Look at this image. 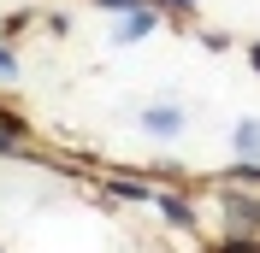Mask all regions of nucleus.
Wrapping results in <instances>:
<instances>
[{
    "instance_id": "obj_4",
    "label": "nucleus",
    "mask_w": 260,
    "mask_h": 253,
    "mask_svg": "<svg viewBox=\"0 0 260 253\" xmlns=\"http://www.w3.org/2000/svg\"><path fill=\"white\" fill-rule=\"evenodd\" d=\"M225 212H231V224H260V206H248V200H231Z\"/></svg>"
},
{
    "instance_id": "obj_1",
    "label": "nucleus",
    "mask_w": 260,
    "mask_h": 253,
    "mask_svg": "<svg viewBox=\"0 0 260 253\" xmlns=\"http://www.w3.org/2000/svg\"><path fill=\"white\" fill-rule=\"evenodd\" d=\"M142 130L148 136H178L183 130V106H148L142 112Z\"/></svg>"
},
{
    "instance_id": "obj_2",
    "label": "nucleus",
    "mask_w": 260,
    "mask_h": 253,
    "mask_svg": "<svg viewBox=\"0 0 260 253\" xmlns=\"http://www.w3.org/2000/svg\"><path fill=\"white\" fill-rule=\"evenodd\" d=\"M231 147H237V159H260V124H254V118H243V124H237Z\"/></svg>"
},
{
    "instance_id": "obj_5",
    "label": "nucleus",
    "mask_w": 260,
    "mask_h": 253,
    "mask_svg": "<svg viewBox=\"0 0 260 253\" xmlns=\"http://www.w3.org/2000/svg\"><path fill=\"white\" fill-rule=\"evenodd\" d=\"M154 200H160V212H166V218H172V224H189V206H178V200H166V194H154Z\"/></svg>"
},
{
    "instance_id": "obj_7",
    "label": "nucleus",
    "mask_w": 260,
    "mask_h": 253,
    "mask_svg": "<svg viewBox=\"0 0 260 253\" xmlns=\"http://www.w3.org/2000/svg\"><path fill=\"white\" fill-rule=\"evenodd\" d=\"M6 147H12V130H0V153H6Z\"/></svg>"
},
{
    "instance_id": "obj_8",
    "label": "nucleus",
    "mask_w": 260,
    "mask_h": 253,
    "mask_svg": "<svg viewBox=\"0 0 260 253\" xmlns=\"http://www.w3.org/2000/svg\"><path fill=\"white\" fill-rule=\"evenodd\" d=\"M172 6H189V0H172Z\"/></svg>"
},
{
    "instance_id": "obj_9",
    "label": "nucleus",
    "mask_w": 260,
    "mask_h": 253,
    "mask_svg": "<svg viewBox=\"0 0 260 253\" xmlns=\"http://www.w3.org/2000/svg\"><path fill=\"white\" fill-rule=\"evenodd\" d=\"M254 65H260V48H254Z\"/></svg>"
},
{
    "instance_id": "obj_3",
    "label": "nucleus",
    "mask_w": 260,
    "mask_h": 253,
    "mask_svg": "<svg viewBox=\"0 0 260 253\" xmlns=\"http://www.w3.org/2000/svg\"><path fill=\"white\" fill-rule=\"evenodd\" d=\"M154 24H160L154 12H136V6H130V12H124V24H118V41H142Z\"/></svg>"
},
{
    "instance_id": "obj_6",
    "label": "nucleus",
    "mask_w": 260,
    "mask_h": 253,
    "mask_svg": "<svg viewBox=\"0 0 260 253\" xmlns=\"http://www.w3.org/2000/svg\"><path fill=\"white\" fill-rule=\"evenodd\" d=\"M0 77H18V59H12L6 48H0Z\"/></svg>"
}]
</instances>
